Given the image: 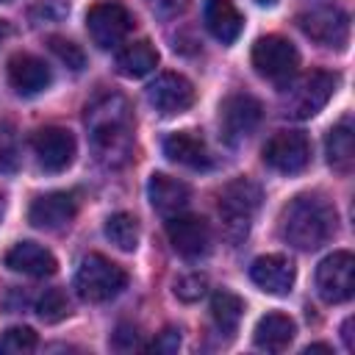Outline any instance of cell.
I'll return each instance as SVG.
<instances>
[{
    "label": "cell",
    "mask_w": 355,
    "mask_h": 355,
    "mask_svg": "<svg viewBox=\"0 0 355 355\" xmlns=\"http://www.w3.org/2000/svg\"><path fill=\"white\" fill-rule=\"evenodd\" d=\"M83 122L89 130L92 153L103 166L119 169L130 161V155H133V114L122 94H114V92L97 94L86 105Z\"/></svg>",
    "instance_id": "obj_1"
},
{
    "label": "cell",
    "mask_w": 355,
    "mask_h": 355,
    "mask_svg": "<svg viewBox=\"0 0 355 355\" xmlns=\"http://www.w3.org/2000/svg\"><path fill=\"white\" fill-rule=\"evenodd\" d=\"M336 233V211L319 194H300L280 211V236L297 250H316Z\"/></svg>",
    "instance_id": "obj_2"
},
{
    "label": "cell",
    "mask_w": 355,
    "mask_h": 355,
    "mask_svg": "<svg viewBox=\"0 0 355 355\" xmlns=\"http://www.w3.org/2000/svg\"><path fill=\"white\" fill-rule=\"evenodd\" d=\"M336 86H338V75H333L327 69H311V72L300 75L297 80L286 83V92L280 97L283 116L311 119L313 114H319L327 105Z\"/></svg>",
    "instance_id": "obj_3"
},
{
    "label": "cell",
    "mask_w": 355,
    "mask_h": 355,
    "mask_svg": "<svg viewBox=\"0 0 355 355\" xmlns=\"http://www.w3.org/2000/svg\"><path fill=\"white\" fill-rule=\"evenodd\" d=\"M258 205H261V189L247 178H236L219 191V205H216L219 219H222L225 236L233 244L250 233V225H252Z\"/></svg>",
    "instance_id": "obj_4"
},
{
    "label": "cell",
    "mask_w": 355,
    "mask_h": 355,
    "mask_svg": "<svg viewBox=\"0 0 355 355\" xmlns=\"http://www.w3.org/2000/svg\"><path fill=\"white\" fill-rule=\"evenodd\" d=\"M125 286H128V272L100 252L86 255L75 275V288L86 302H108Z\"/></svg>",
    "instance_id": "obj_5"
},
{
    "label": "cell",
    "mask_w": 355,
    "mask_h": 355,
    "mask_svg": "<svg viewBox=\"0 0 355 355\" xmlns=\"http://www.w3.org/2000/svg\"><path fill=\"white\" fill-rule=\"evenodd\" d=\"M300 55L294 44L283 36H263L252 44V67L261 78L286 86L297 72Z\"/></svg>",
    "instance_id": "obj_6"
},
{
    "label": "cell",
    "mask_w": 355,
    "mask_h": 355,
    "mask_svg": "<svg viewBox=\"0 0 355 355\" xmlns=\"http://www.w3.org/2000/svg\"><path fill=\"white\" fill-rule=\"evenodd\" d=\"M86 31L100 50H111L128 39V33L133 31V17L116 0L94 3L86 14Z\"/></svg>",
    "instance_id": "obj_7"
},
{
    "label": "cell",
    "mask_w": 355,
    "mask_h": 355,
    "mask_svg": "<svg viewBox=\"0 0 355 355\" xmlns=\"http://www.w3.org/2000/svg\"><path fill=\"white\" fill-rule=\"evenodd\" d=\"M261 155H263V164L272 166L275 172L297 175L311 161V141L300 130H277L266 139Z\"/></svg>",
    "instance_id": "obj_8"
},
{
    "label": "cell",
    "mask_w": 355,
    "mask_h": 355,
    "mask_svg": "<svg viewBox=\"0 0 355 355\" xmlns=\"http://www.w3.org/2000/svg\"><path fill=\"white\" fill-rule=\"evenodd\" d=\"M316 291L330 305L347 302L352 297V291H355V258H352V252L338 250L316 266Z\"/></svg>",
    "instance_id": "obj_9"
},
{
    "label": "cell",
    "mask_w": 355,
    "mask_h": 355,
    "mask_svg": "<svg viewBox=\"0 0 355 355\" xmlns=\"http://www.w3.org/2000/svg\"><path fill=\"white\" fill-rule=\"evenodd\" d=\"M300 31L322 47L341 50L349 42V17L338 6H319L297 17Z\"/></svg>",
    "instance_id": "obj_10"
},
{
    "label": "cell",
    "mask_w": 355,
    "mask_h": 355,
    "mask_svg": "<svg viewBox=\"0 0 355 355\" xmlns=\"http://www.w3.org/2000/svg\"><path fill=\"white\" fill-rule=\"evenodd\" d=\"M261 103L252 94H230L222 105H219V128H222V139L227 144H239L244 141L261 122Z\"/></svg>",
    "instance_id": "obj_11"
},
{
    "label": "cell",
    "mask_w": 355,
    "mask_h": 355,
    "mask_svg": "<svg viewBox=\"0 0 355 355\" xmlns=\"http://www.w3.org/2000/svg\"><path fill=\"white\" fill-rule=\"evenodd\" d=\"M166 236H169L172 250L189 261H197V258L208 255V250H211L208 222L200 216H191V214L166 216Z\"/></svg>",
    "instance_id": "obj_12"
},
{
    "label": "cell",
    "mask_w": 355,
    "mask_h": 355,
    "mask_svg": "<svg viewBox=\"0 0 355 355\" xmlns=\"http://www.w3.org/2000/svg\"><path fill=\"white\" fill-rule=\"evenodd\" d=\"M31 147L44 172H64L75 158V136L58 125L39 128L31 139Z\"/></svg>",
    "instance_id": "obj_13"
},
{
    "label": "cell",
    "mask_w": 355,
    "mask_h": 355,
    "mask_svg": "<svg viewBox=\"0 0 355 355\" xmlns=\"http://www.w3.org/2000/svg\"><path fill=\"white\" fill-rule=\"evenodd\" d=\"M147 100L158 114L175 116V114H183L186 108H191L194 86L178 72H164L147 86Z\"/></svg>",
    "instance_id": "obj_14"
},
{
    "label": "cell",
    "mask_w": 355,
    "mask_h": 355,
    "mask_svg": "<svg viewBox=\"0 0 355 355\" xmlns=\"http://www.w3.org/2000/svg\"><path fill=\"white\" fill-rule=\"evenodd\" d=\"M78 191H47L36 197L28 208V222L42 230H58L78 214Z\"/></svg>",
    "instance_id": "obj_15"
},
{
    "label": "cell",
    "mask_w": 355,
    "mask_h": 355,
    "mask_svg": "<svg viewBox=\"0 0 355 355\" xmlns=\"http://www.w3.org/2000/svg\"><path fill=\"white\" fill-rule=\"evenodd\" d=\"M250 277L261 291L283 297L294 286V263L286 255H261L252 261Z\"/></svg>",
    "instance_id": "obj_16"
},
{
    "label": "cell",
    "mask_w": 355,
    "mask_h": 355,
    "mask_svg": "<svg viewBox=\"0 0 355 355\" xmlns=\"http://www.w3.org/2000/svg\"><path fill=\"white\" fill-rule=\"evenodd\" d=\"M50 80H53L50 67L31 53H17L8 61V83L17 94H25V97L39 94L50 86Z\"/></svg>",
    "instance_id": "obj_17"
},
{
    "label": "cell",
    "mask_w": 355,
    "mask_h": 355,
    "mask_svg": "<svg viewBox=\"0 0 355 355\" xmlns=\"http://www.w3.org/2000/svg\"><path fill=\"white\" fill-rule=\"evenodd\" d=\"M164 153L169 161L189 166V169H208L214 164L211 150L205 144V139L194 130H178L172 136L164 139Z\"/></svg>",
    "instance_id": "obj_18"
},
{
    "label": "cell",
    "mask_w": 355,
    "mask_h": 355,
    "mask_svg": "<svg viewBox=\"0 0 355 355\" xmlns=\"http://www.w3.org/2000/svg\"><path fill=\"white\" fill-rule=\"evenodd\" d=\"M3 263L11 269V272H19V275H28V277H47L55 272V258L50 250H44L42 244L36 241H19L14 244L6 255H3Z\"/></svg>",
    "instance_id": "obj_19"
},
{
    "label": "cell",
    "mask_w": 355,
    "mask_h": 355,
    "mask_svg": "<svg viewBox=\"0 0 355 355\" xmlns=\"http://www.w3.org/2000/svg\"><path fill=\"white\" fill-rule=\"evenodd\" d=\"M147 194H150V202L153 208L161 214V216H175V214H183L189 200H191V191L183 180L178 178H169L164 172H155L147 183Z\"/></svg>",
    "instance_id": "obj_20"
},
{
    "label": "cell",
    "mask_w": 355,
    "mask_h": 355,
    "mask_svg": "<svg viewBox=\"0 0 355 355\" xmlns=\"http://www.w3.org/2000/svg\"><path fill=\"white\" fill-rule=\"evenodd\" d=\"M324 155H327V164L336 172H341V175L352 172V164H355V133H352V116L349 114L341 116L330 128V133L324 139Z\"/></svg>",
    "instance_id": "obj_21"
},
{
    "label": "cell",
    "mask_w": 355,
    "mask_h": 355,
    "mask_svg": "<svg viewBox=\"0 0 355 355\" xmlns=\"http://www.w3.org/2000/svg\"><path fill=\"white\" fill-rule=\"evenodd\" d=\"M202 17H205V28L222 44H233L239 39L241 28H244V17L233 6V0H205Z\"/></svg>",
    "instance_id": "obj_22"
},
{
    "label": "cell",
    "mask_w": 355,
    "mask_h": 355,
    "mask_svg": "<svg viewBox=\"0 0 355 355\" xmlns=\"http://www.w3.org/2000/svg\"><path fill=\"white\" fill-rule=\"evenodd\" d=\"M297 333V324L294 319H288L286 313H266L258 319L255 324V347L258 349H266V352H283L291 338Z\"/></svg>",
    "instance_id": "obj_23"
},
{
    "label": "cell",
    "mask_w": 355,
    "mask_h": 355,
    "mask_svg": "<svg viewBox=\"0 0 355 355\" xmlns=\"http://www.w3.org/2000/svg\"><path fill=\"white\" fill-rule=\"evenodd\" d=\"M158 67V53L150 42H133L116 55V72L125 78H144Z\"/></svg>",
    "instance_id": "obj_24"
},
{
    "label": "cell",
    "mask_w": 355,
    "mask_h": 355,
    "mask_svg": "<svg viewBox=\"0 0 355 355\" xmlns=\"http://www.w3.org/2000/svg\"><path fill=\"white\" fill-rule=\"evenodd\" d=\"M241 313H244V302L233 294V291H225L219 288L214 297H211V316H214V324L222 330V333H233L241 322Z\"/></svg>",
    "instance_id": "obj_25"
},
{
    "label": "cell",
    "mask_w": 355,
    "mask_h": 355,
    "mask_svg": "<svg viewBox=\"0 0 355 355\" xmlns=\"http://www.w3.org/2000/svg\"><path fill=\"white\" fill-rule=\"evenodd\" d=\"M105 236L114 247H119L122 252H133L139 247V222L133 214H111L105 219Z\"/></svg>",
    "instance_id": "obj_26"
},
{
    "label": "cell",
    "mask_w": 355,
    "mask_h": 355,
    "mask_svg": "<svg viewBox=\"0 0 355 355\" xmlns=\"http://www.w3.org/2000/svg\"><path fill=\"white\" fill-rule=\"evenodd\" d=\"M36 313L42 322L53 324V322H61L67 313H69V300L61 288H47L39 300H36Z\"/></svg>",
    "instance_id": "obj_27"
},
{
    "label": "cell",
    "mask_w": 355,
    "mask_h": 355,
    "mask_svg": "<svg viewBox=\"0 0 355 355\" xmlns=\"http://www.w3.org/2000/svg\"><path fill=\"white\" fill-rule=\"evenodd\" d=\"M69 14V0H33L28 17L33 25H58Z\"/></svg>",
    "instance_id": "obj_28"
},
{
    "label": "cell",
    "mask_w": 355,
    "mask_h": 355,
    "mask_svg": "<svg viewBox=\"0 0 355 355\" xmlns=\"http://www.w3.org/2000/svg\"><path fill=\"white\" fill-rule=\"evenodd\" d=\"M39 344L36 333L31 327H8L3 336H0V352L6 355H25V352H33Z\"/></svg>",
    "instance_id": "obj_29"
},
{
    "label": "cell",
    "mask_w": 355,
    "mask_h": 355,
    "mask_svg": "<svg viewBox=\"0 0 355 355\" xmlns=\"http://www.w3.org/2000/svg\"><path fill=\"white\" fill-rule=\"evenodd\" d=\"M19 166V139L8 122H0V172H14Z\"/></svg>",
    "instance_id": "obj_30"
},
{
    "label": "cell",
    "mask_w": 355,
    "mask_h": 355,
    "mask_svg": "<svg viewBox=\"0 0 355 355\" xmlns=\"http://www.w3.org/2000/svg\"><path fill=\"white\" fill-rule=\"evenodd\" d=\"M50 50L58 55V61H64L69 69H83L86 67V55H83V50L75 44V42H69V39H61V36H50Z\"/></svg>",
    "instance_id": "obj_31"
},
{
    "label": "cell",
    "mask_w": 355,
    "mask_h": 355,
    "mask_svg": "<svg viewBox=\"0 0 355 355\" xmlns=\"http://www.w3.org/2000/svg\"><path fill=\"white\" fill-rule=\"evenodd\" d=\"M208 288V280L202 275H183L178 283H175V294L183 300V302H197Z\"/></svg>",
    "instance_id": "obj_32"
},
{
    "label": "cell",
    "mask_w": 355,
    "mask_h": 355,
    "mask_svg": "<svg viewBox=\"0 0 355 355\" xmlns=\"http://www.w3.org/2000/svg\"><path fill=\"white\" fill-rule=\"evenodd\" d=\"M180 347V330H175V327H166L164 333H158V338L150 344V349L153 352H175Z\"/></svg>",
    "instance_id": "obj_33"
},
{
    "label": "cell",
    "mask_w": 355,
    "mask_h": 355,
    "mask_svg": "<svg viewBox=\"0 0 355 355\" xmlns=\"http://www.w3.org/2000/svg\"><path fill=\"white\" fill-rule=\"evenodd\" d=\"M114 347H116V349H130V347H136V330L119 327V330L114 333Z\"/></svg>",
    "instance_id": "obj_34"
},
{
    "label": "cell",
    "mask_w": 355,
    "mask_h": 355,
    "mask_svg": "<svg viewBox=\"0 0 355 355\" xmlns=\"http://www.w3.org/2000/svg\"><path fill=\"white\" fill-rule=\"evenodd\" d=\"M150 6H153V11L169 17V14H175V11L183 8V0H150Z\"/></svg>",
    "instance_id": "obj_35"
},
{
    "label": "cell",
    "mask_w": 355,
    "mask_h": 355,
    "mask_svg": "<svg viewBox=\"0 0 355 355\" xmlns=\"http://www.w3.org/2000/svg\"><path fill=\"white\" fill-rule=\"evenodd\" d=\"M341 336H344V347H347V349H355V341H352V319H347V322H344Z\"/></svg>",
    "instance_id": "obj_36"
},
{
    "label": "cell",
    "mask_w": 355,
    "mask_h": 355,
    "mask_svg": "<svg viewBox=\"0 0 355 355\" xmlns=\"http://www.w3.org/2000/svg\"><path fill=\"white\" fill-rule=\"evenodd\" d=\"M8 33H11V25H8L6 19H0V44L8 39Z\"/></svg>",
    "instance_id": "obj_37"
},
{
    "label": "cell",
    "mask_w": 355,
    "mask_h": 355,
    "mask_svg": "<svg viewBox=\"0 0 355 355\" xmlns=\"http://www.w3.org/2000/svg\"><path fill=\"white\" fill-rule=\"evenodd\" d=\"M258 6H275V0H255Z\"/></svg>",
    "instance_id": "obj_38"
},
{
    "label": "cell",
    "mask_w": 355,
    "mask_h": 355,
    "mask_svg": "<svg viewBox=\"0 0 355 355\" xmlns=\"http://www.w3.org/2000/svg\"><path fill=\"white\" fill-rule=\"evenodd\" d=\"M0 216H3V197H0Z\"/></svg>",
    "instance_id": "obj_39"
},
{
    "label": "cell",
    "mask_w": 355,
    "mask_h": 355,
    "mask_svg": "<svg viewBox=\"0 0 355 355\" xmlns=\"http://www.w3.org/2000/svg\"><path fill=\"white\" fill-rule=\"evenodd\" d=\"M0 3H6V0H0Z\"/></svg>",
    "instance_id": "obj_40"
}]
</instances>
